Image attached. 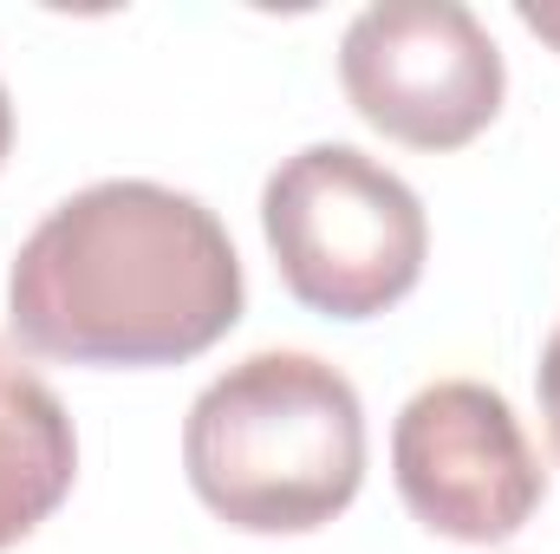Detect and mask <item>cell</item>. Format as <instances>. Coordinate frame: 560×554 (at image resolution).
Listing matches in <instances>:
<instances>
[{"instance_id": "obj_7", "label": "cell", "mask_w": 560, "mask_h": 554, "mask_svg": "<svg viewBox=\"0 0 560 554\" xmlns=\"http://www.w3.org/2000/svg\"><path fill=\"white\" fill-rule=\"evenodd\" d=\"M535 392H541V417H548V437H555V457H560V326L548 333V346H541Z\"/></svg>"}, {"instance_id": "obj_4", "label": "cell", "mask_w": 560, "mask_h": 554, "mask_svg": "<svg viewBox=\"0 0 560 554\" xmlns=\"http://www.w3.org/2000/svg\"><path fill=\"white\" fill-rule=\"evenodd\" d=\"M339 85L372 131L411 150H463L495 125L509 72L463 0H378L339 39Z\"/></svg>"}, {"instance_id": "obj_6", "label": "cell", "mask_w": 560, "mask_h": 554, "mask_svg": "<svg viewBox=\"0 0 560 554\" xmlns=\"http://www.w3.org/2000/svg\"><path fill=\"white\" fill-rule=\"evenodd\" d=\"M79 476V437L59 392L0 339V549L26 542Z\"/></svg>"}, {"instance_id": "obj_2", "label": "cell", "mask_w": 560, "mask_h": 554, "mask_svg": "<svg viewBox=\"0 0 560 554\" xmlns=\"http://www.w3.org/2000/svg\"><path fill=\"white\" fill-rule=\"evenodd\" d=\"M183 470L229 529L313 535L365 483V405L313 353H255L189 405Z\"/></svg>"}, {"instance_id": "obj_5", "label": "cell", "mask_w": 560, "mask_h": 554, "mask_svg": "<svg viewBox=\"0 0 560 554\" xmlns=\"http://www.w3.org/2000/svg\"><path fill=\"white\" fill-rule=\"evenodd\" d=\"M405 509L443 542H509L548 496L515 405L476 379H436L392 424Z\"/></svg>"}, {"instance_id": "obj_8", "label": "cell", "mask_w": 560, "mask_h": 554, "mask_svg": "<svg viewBox=\"0 0 560 554\" xmlns=\"http://www.w3.org/2000/svg\"><path fill=\"white\" fill-rule=\"evenodd\" d=\"M522 26H528V33H541V39H555V46H560V13H541V7H522Z\"/></svg>"}, {"instance_id": "obj_3", "label": "cell", "mask_w": 560, "mask_h": 554, "mask_svg": "<svg viewBox=\"0 0 560 554\" xmlns=\"http://www.w3.org/2000/svg\"><path fill=\"white\" fill-rule=\"evenodd\" d=\"M261 229L287 293L326 320H378L423 280L418 189L352 143H306L261 189Z\"/></svg>"}, {"instance_id": "obj_1", "label": "cell", "mask_w": 560, "mask_h": 554, "mask_svg": "<svg viewBox=\"0 0 560 554\" xmlns=\"http://www.w3.org/2000/svg\"><path fill=\"white\" fill-rule=\"evenodd\" d=\"M7 320L59 366H183L242 320V255L209 203L112 176L26 235Z\"/></svg>"}, {"instance_id": "obj_9", "label": "cell", "mask_w": 560, "mask_h": 554, "mask_svg": "<svg viewBox=\"0 0 560 554\" xmlns=\"http://www.w3.org/2000/svg\"><path fill=\"white\" fill-rule=\"evenodd\" d=\"M7 143H13V105H7V85H0V163H7Z\"/></svg>"}]
</instances>
